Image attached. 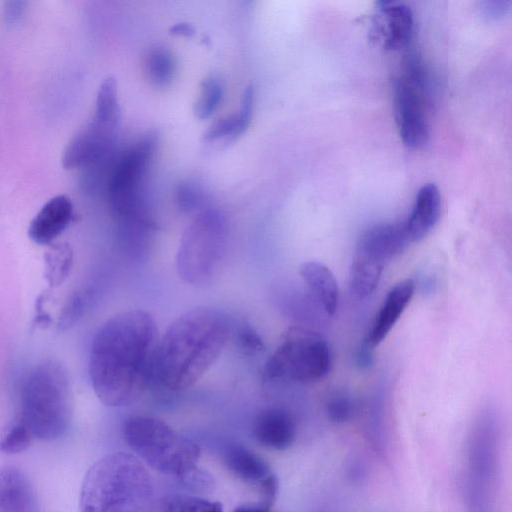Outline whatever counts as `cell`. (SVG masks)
<instances>
[{"instance_id": "1", "label": "cell", "mask_w": 512, "mask_h": 512, "mask_svg": "<svg viewBox=\"0 0 512 512\" xmlns=\"http://www.w3.org/2000/svg\"><path fill=\"white\" fill-rule=\"evenodd\" d=\"M159 340L155 319L140 309L119 313L97 330L88 366L91 385L103 404L127 406L156 380Z\"/></svg>"}, {"instance_id": "2", "label": "cell", "mask_w": 512, "mask_h": 512, "mask_svg": "<svg viewBox=\"0 0 512 512\" xmlns=\"http://www.w3.org/2000/svg\"><path fill=\"white\" fill-rule=\"evenodd\" d=\"M230 337L226 316L210 307L179 315L159 340L156 380L180 391L193 386L217 361Z\"/></svg>"}, {"instance_id": "3", "label": "cell", "mask_w": 512, "mask_h": 512, "mask_svg": "<svg viewBox=\"0 0 512 512\" xmlns=\"http://www.w3.org/2000/svg\"><path fill=\"white\" fill-rule=\"evenodd\" d=\"M152 477L135 455L116 451L99 458L86 472L79 512H151Z\"/></svg>"}, {"instance_id": "4", "label": "cell", "mask_w": 512, "mask_h": 512, "mask_svg": "<svg viewBox=\"0 0 512 512\" xmlns=\"http://www.w3.org/2000/svg\"><path fill=\"white\" fill-rule=\"evenodd\" d=\"M72 396L67 370L55 359H44L27 374L21 388L20 420L33 438L53 441L69 429Z\"/></svg>"}, {"instance_id": "5", "label": "cell", "mask_w": 512, "mask_h": 512, "mask_svg": "<svg viewBox=\"0 0 512 512\" xmlns=\"http://www.w3.org/2000/svg\"><path fill=\"white\" fill-rule=\"evenodd\" d=\"M123 437L143 463L176 480L198 467L200 446L160 419L131 416L124 422Z\"/></svg>"}, {"instance_id": "6", "label": "cell", "mask_w": 512, "mask_h": 512, "mask_svg": "<svg viewBox=\"0 0 512 512\" xmlns=\"http://www.w3.org/2000/svg\"><path fill=\"white\" fill-rule=\"evenodd\" d=\"M228 229L218 211L199 214L184 231L176 254L179 277L192 285H204L216 275L226 254Z\"/></svg>"}, {"instance_id": "7", "label": "cell", "mask_w": 512, "mask_h": 512, "mask_svg": "<svg viewBox=\"0 0 512 512\" xmlns=\"http://www.w3.org/2000/svg\"><path fill=\"white\" fill-rule=\"evenodd\" d=\"M157 137L148 133L114 160L107 183L110 204L122 221H150L143 178L154 154Z\"/></svg>"}, {"instance_id": "8", "label": "cell", "mask_w": 512, "mask_h": 512, "mask_svg": "<svg viewBox=\"0 0 512 512\" xmlns=\"http://www.w3.org/2000/svg\"><path fill=\"white\" fill-rule=\"evenodd\" d=\"M331 366V352L325 339L303 327L289 328L265 365L269 379L312 382L323 378Z\"/></svg>"}, {"instance_id": "9", "label": "cell", "mask_w": 512, "mask_h": 512, "mask_svg": "<svg viewBox=\"0 0 512 512\" xmlns=\"http://www.w3.org/2000/svg\"><path fill=\"white\" fill-rule=\"evenodd\" d=\"M428 80L421 59L416 54H409L395 81L394 110L400 137L411 149L423 147L429 139Z\"/></svg>"}, {"instance_id": "10", "label": "cell", "mask_w": 512, "mask_h": 512, "mask_svg": "<svg viewBox=\"0 0 512 512\" xmlns=\"http://www.w3.org/2000/svg\"><path fill=\"white\" fill-rule=\"evenodd\" d=\"M119 127L93 118L67 144L62 156L65 168L95 165L112 157Z\"/></svg>"}, {"instance_id": "11", "label": "cell", "mask_w": 512, "mask_h": 512, "mask_svg": "<svg viewBox=\"0 0 512 512\" xmlns=\"http://www.w3.org/2000/svg\"><path fill=\"white\" fill-rule=\"evenodd\" d=\"M413 26V13L409 6L398 1L377 2L373 34L385 49L405 48L412 38Z\"/></svg>"}, {"instance_id": "12", "label": "cell", "mask_w": 512, "mask_h": 512, "mask_svg": "<svg viewBox=\"0 0 512 512\" xmlns=\"http://www.w3.org/2000/svg\"><path fill=\"white\" fill-rule=\"evenodd\" d=\"M411 243L405 222L379 224L368 229L359 239L356 251L385 264Z\"/></svg>"}, {"instance_id": "13", "label": "cell", "mask_w": 512, "mask_h": 512, "mask_svg": "<svg viewBox=\"0 0 512 512\" xmlns=\"http://www.w3.org/2000/svg\"><path fill=\"white\" fill-rule=\"evenodd\" d=\"M256 441L271 450L282 451L292 446L296 438V423L287 410L279 407L261 411L253 423Z\"/></svg>"}, {"instance_id": "14", "label": "cell", "mask_w": 512, "mask_h": 512, "mask_svg": "<svg viewBox=\"0 0 512 512\" xmlns=\"http://www.w3.org/2000/svg\"><path fill=\"white\" fill-rule=\"evenodd\" d=\"M73 218V204L65 195L48 200L28 227V236L36 244L47 245L66 230Z\"/></svg>"}, {"instance_id": "15", "label": "cell", "mask_w": 512, "mask_h": 512, "mask_svg": "<svg viewBox=\"0 0 512 512\" xmlns=\"http://www.w3.org/2000/svg\"><path fill=\"white\" fill-rule=\"evenodd\" d=\"M0 512H40L36 491L19 468H0Z\"/></svg>"}, {"instance_id": "16", "label": "cell", "mask_w": 512, "mask_h": 512, "mask_svg": "<svg viewBox=\"0 0 512 512\" xmlns=\"http://www.w3.org/2000/svg\"><path fill=\"white\" fill-rule=\"evenodd\" d=\"M414 290L412 279L402 280L389 290L364 341L374 348L386 338L411 301Z\"/></svg>"}, {"instance_id": "17", "label": "cell", "mask_w": 512, "mask_h": 512, "mask_svg": "<svg viewBox=\"0 0 512 512\" xmlns=\"http://www.w3.org/2000/svg\"><path fill=\"white\" fill-rule=\"evenodd\" d=\"M441 197L437 186L428 183L420 188L409 217L404 220L411 242L425 237L440 217Z\"/></svg>"}, {"instance_id": "18", "label": "cell", "mask_w": 512, "mask_h": 512, "mask_svg": "<svg viewBox=\"0 0 512 512\" xmlns=\"http://www.w3.org/2000/svg\"><path fill=\"white\" fill-rule=\"evenodd\" d=\"M299 274L318 305L327 313L334 314L337 310L339 290L332 271L317 261L301 264Z\"/></svg>"}, {"instance_id": "19", "label": "cell", "mask_w": 512, "mask_h": 512, "mask_svg": "<svg viewBox=\"0 0 512 512\" xmlns=\"http://www.w3.org/2000/svg\"><path fill=\"white\" fill-rule=\"evenodd\" d=\"M222 460L230 472L247 483L259 485L272 474L260 456L238 443H230L223 448Z\"/></svg>"}, {"instance_id": "20", "label": "cell", "mask_w": 512, "mask_h": 512, "mask_svg": "<svg viewBox=\"0 0 512 512\" xmlns=\"http://www.w3.org/2000/svg\"><path fill=\"white\" fill-rule=\"evenodd\" d=\"M254 88L248 85L242 95L240 109L236 114L223 117L213 123L204 134L206 142L233 141L249 127L254 109Z\"/></svg>"}, {"instance_id": "21", "label": "cell", "mask_w": 512, "mask_h": 512, "mask_svg": "<svg viewBox=\"0 0 512 512\" xmlns=\"http://www.w3.org/2000/svg\"><path fill=\"white\" fill-rule=\"evenodd\" d=\"M384 264L355 251L349 274L351 292L358 298L369 296L377 287Z\"/></svg>"}, {"instance_id": "22", "label": "cell", "mask_w": 512, "mask_h": 512, "mask_svg": "<svg viewBox=\"0 0 512 512\" xmlns=\"http://www.w3.org/2000/svg\"><path fill=\"white\" fill-rule=\"evenodd\" d=\"M176 61L166 47L152 48L145 59V72L149 82L158 88L168 86L174 79Z\"/></svg>"}, {"instance_id": "23", "label": "cell", "mask_w": 512, "mask_h": 512, "mask_svg": "<svg viewBox=\"0 0 512 512\" xmlns=\"http://www.w3.org/2000/svg\"><path fill=\"white\" fill-rule=\"evenodd\" d=\"M93 118L114 127L120 126L121 110L117 83L113 77L105 78L99 87Z\"/></svg>"}, {"instance_id": "24", "label": "cell", "mask_w": 512, "mask_h": 512, "mask_svg": "<svg viewBox=\"0 0 512 512\" xmlns=\"http://www.w3.org/2000/svg\"><path fill=\"white\" fill-rule=\"evenodd\" d=\"M159 512H224V510L219 502L193 494L174 493L161 500Z\"/></svg>"}, {"instance_id": "25", "label": "cell", "mask_w": 512, "mask_h": 512, "mask_svg": "<svg viewBox=\"0 0 512 512\" xmlns=\"http://www.w3.org/2000/svg\"><path fill=\"white\" fill-rule=\"evenodd\" d=\"M224 94V86L220 78L209 76L201 84L200 94L194 106L198 119L209 118L218 108Z\"/></svg>"}, {"instance_id": "26", "label": "cell", "mask_w": 512, "mask_h": 512, "mask_svg": "<svg viewBox=\"0 0 512 512\" xmlns=\"http://www.w3.org/2000/svg\"><path fill=\"white\" fill-rule=\"evenodd\" d=\"M355 402L352 396L343 390L332 392L325 403V412L330 421L343 424L348 422L355 413Z\"/></svg>"}, {"instance_id": "27", "label": "cell", "mask_w": 512, "mask_h": 512, "mask_svg": "<svg viewBox=\"0 0 512 512\" xmlns=\"http://www.w3.org/2000/svg\"><path fill=\"white\" fill-rule=\"evenodd\" d=\"M33 435L19 419L0 438V453L13 455L25 451L31 444Z\"/></svg>"}, {"instance_id": "28", "label": "cell", "mask_w": 512, "mask_h": 512, "mask_svg": "<svg viewBox=\"0 0 512 512\" xmlns=\"http://www.w3.org/2000/svg\"><path fill=\"white\" fill-rule=\"evenodd\" d=\"M178 481L189 492L197 496L208 494L212 492L215 487L213 476L199 467H196L194 470L178 479Z\"/></svg>"}, {"instance_id": "29", "label": "cell", "mask_w": 512, "mask_h": 512, "mask_svg": "<svg viewBox=\"0 0 512 512\" xmlns=\"http://www.w3.org/2000/svg\"><path fill=\"white\" fill-rule=\"evenodd\" d=\"M203 196L201 187L194 182L187 181L178 187L177 200L181 209H195L202 203Z\"/></svg>"}, {"instance_id": "30", "label": "cell", "mask_w": 512, "mask_h": 512, "mask_svg": "<svg viewBox=\"0 0 512 512\" xmlns=\"http://www.w3.org/2000/svg\"><path fill=\"white\" fill-rule=\"evenodd\" d=\"M88 297L82 293H75L71 299L67 302L66 306L63 308V312L60 316L59 325L66 329L73 325L77 321V319L82 315Z\"/></svg>"}, {"instance_id": "31", "label": "cell", "mask_w": 512, "mask_h": 512, "mask_svg": "<svg viewBox=\"0 0 512 512\" xmlns=\"http://www.w3.org/2000/svg\"><path fill=\"white\" fill-rule=\"evenodd\" d=\"M261 493L260 503L272 507L278 493V480L272 473L258 485Z\"/></svg>"}, {"instance_id": "32", "label": "cell", "mask_w": 512, "mask_h": 512, "mask_svg": "<svg viewBox=\"0 0 512 512\" xmlns=\"http://www.w3.org/2000/svg\"><path fill=\"white\" fill-rule=\"evenodd\" d=\"M241 347L249 352L256 353L264 349L263 341L260 336L251 328H244L239 334Z\"/></svg>"}, {"instance_id": "33", "label": "cell", "mask_w": 512, "mask_h": 512, "mask_svg": "<svg viewBox=\"0 0 512 512\" xmlns=\"http://www.w3.org/2000/svg\"><path fill=\"white\" fill-rule=\"evenodd\" d=\"M25 2L11 1L7 2L4 7V19L7 24H14L22 17L25 10Z\"/></svg>"}, {"instance_id": "34", "label": "cell", "mask_w": 512, "mask_h": 512, "mask_svg": "<svg viewBox=\"0 0 512 512\" xmlns=\"http://www.w3.org/2000/svg\"><path fill=\"white\" fill-rule=\"evenodd\" d=\"M483 10L485 15L497 18L506 13L511 4L510 1H486L483 3Z\"/></svg>"}, {"instance_id": "35", "label": "cell", "mask_w": 512, "mask_h": 512, "mask_svg": "<svg viewBox=\"0 0 512 512\" xmlns=\"http://www.w3.org/2000/svg\"><path fill=\"white\" fill-rule=\"evenodd\" d=\"M373 347L366 341L362 343L356 354V363L359 368H369L373 363Z\"/></svg>"}, {"instance_id": "36", "label": "cell", "mask_w": 512, "mask_h": 512, "mask_svg": "<svg viewBox=\"0 0 512 512\" xmlns=\"http://www.w3.org/2000/svg\"><path fill=\"white\" fill-rule=\"evenodd\" d=\"M170 33L173 35L190 37L195 33V29L192 24L181 22L173 25L170 28Z\"/></svg>"}, {"instance_id": "37", "label": "cell", "mask_w": 512, "mask_h": 512, "mask_svg": "<svg viewBox=\"0 0 512 512\" xmlns=\"http://www.w3.org/2000/svg\"><path fill=\"white\" fill-rule=\"evenodd\" d=\"M233 512H271V507L259 502L258 504L240 505Z\"/></svg>"}]
</instances>
